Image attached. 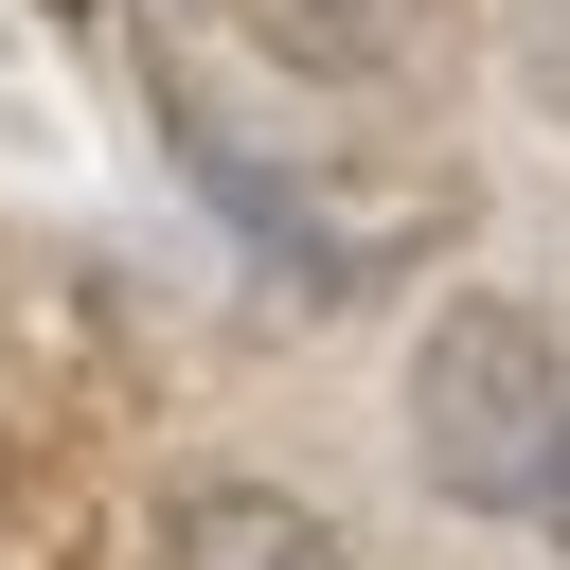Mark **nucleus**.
<instances>
[{"label": "nucleus", "mask_w": 570, "mask_h": 570, "mask_svg": "<svg viewBox=\"0 0 570 570\" xmlns=\"http://www.w3.org/2000/svg\"><path fill=\"white\" fill-rule=\"evenodd\" d=\"M552 428H570V356H552L534 303H445V321L410 338V463H428V499L534 517Z\"/></svg>", "instance_id": "nucleus-1"}, {"label": "nucleus", "mask_w": 570, "mask_h": 570, "mask_svg": "<svg viewBox=\"0 0 570 570\" xmlns=\"http://www.w3.org/2000/svg\"><path fill=\"white\" fill-rule=\"evenodd\" d=\"M160 552H178V570H338V517L285 499V481H196Z\"/></svg>", "instance_id": "nucleus-2"}, {"label": "nucleus", "mask_w": 570, "mask_h": 570, "mask_svg": "<svg viewBox=\"0 0 570 570\" xmlns=\"http://www.w3.org/2000/svg\"><path fill=\"white\" fill-rule=\"evenodd\" d=\"M249 18H267L303 71H392V53H410V0H249Z\"/></svg>", "instance_id": "nucleus-3"}, {"label": "nucleus", "mask_w": 570, "mask_h": 570, "mask_svg": "<svg viewBox=\"0 0 570 570\" xmlns=\"http://www.w3.org/2000/svg\"><path fill=\"white\" fill-rule=\"evenodd\" d=\"M517 71H534V89L570 107V18H534V36H517Z\"/></svg>", "instance_id": "nucleus-4"}, {"label": "nucleus", "mask_w": 570, "mask_h": 570, "mask_svg": "<svg viewBox=\"0 0 570 570\" xmlns=\"http://www.w3.org/2000/svg\"><path fill=\"white\" fill-rule=\"evenodd\" d=\"M534 534L570 552V428H552V463H534Z\"/></svg>", "instance_id": "nucleus-5"}]
</instances>
